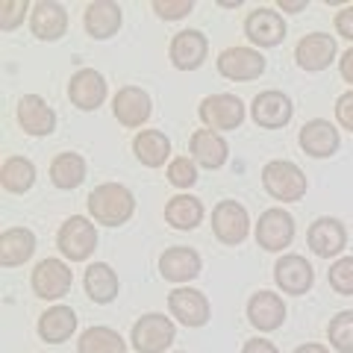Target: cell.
<instances>
[{
    "mask_svg": "<svg viewBox=\"0 0 353 353\" xmlns=\"http://www.w3.org/2000/svg\"><path fill=\"white\" fill-rule=\"evenodd\" d=\"M201 115L203 127L212 132H227V130H239L245 121V103L236 94H209L201 101Z\"/></svg>",
    "mask_w": 353,
    "mask_h": 353,
    "instance_id": "cell-5",
    "label": "cell"
},
{
    "mask_svg": "<svg viewBox=\"0 0 353 353\" xmlns=\"http://www.w3.org/2000/svg\"><path fill=\"white\" fill-rule=\"evenodd\" d=\"M30 283L36 297H41V301H62L74 285V274L62 259H41L36 271H32Z\"/></svg>",
    "mask_w": 353,
    "mask_h": 353,
    "instance_id": "cell-8",
    "label": "cell"
},
{
    "mask_svg": "<svg viewBox=\"0 0 353 353\" xmlns=\"http://www.w3.org/2000/svg\"><path fill=\"white\" fill-rule=\"evenodd\" d=\"M309 3H306V0H280V3H277V9H283V12H303V9H306Z\"/></svg>",
    "mask_w": 353,
    "mask_h": 353,
    "instance_id": "cell-43",
    "label": "cell"
},
{
    "mask_svg": "<svg viewBox=\"0 0 353 353\" xmlns=\"http://www.w3.org/2000/svg\"><path fill=\"white\" fill-rule=\"evenodd\" d=\"M165 221L174 230H194L203 221V201L194 194H174L168 203H165Z\"/></svg>",
    "mask_w": 353,
    "mask_h": 353,
    "instance_id": "cell-30",
    "label": "cell"
},
{
    "mask_svg": "<svg viewBox=\"0 0 353 353\" xmlns=\"http://www.w3.org/2000/svg\"><path fill=\"white\" fill-rule=\"evenodd\" d=\"M336 32L341 39L353 41V3H347L341 12H336Z\"/></svg>",
    "mask_w": 353,
    "mask_h": 353,
    "instance_id": "cell-40",
    "label": "cell"
},
{
    "mask_svg": "<svg viewBox=\"0 0 353 353\" xmlns=\"http://www.w3.org/2000/svg\"><path fill=\"white\" fill-rule=\"evenodd\" d=\"M80 353H127V341L112 327H88L77 339Z\"/></svg>",
    "mask_w": 353,
    "mask_h": 353,
    "instance_id": "cell-33",
    "label": "cell"
},
{
    "mask_svg": "<svg viewBox=\"0 0 353 353\" xmlns=\"http://www.w3.org/2000/svg\"><path fill=\"white\" fill-rule=\"evenodd\" d=\"M297 145H301V150L306 153V157L327 159V157H333V153L339 150V145H341L339 127L333 124V121H327V118H312V121H306V124L301 127Z\"/></svg>",
    "mask_w": 353,
    "mask_h": 353,
    "instance_id": "cell-15",
    "label": "cell"
},
{
    "mask_svg": "<svg viewBox=\"0 0 353 353\" xmlns=\"http://www.w3.org/2000/svg\"><path fill=\"white\" fill-rule=\"evenodd\" d=\"M32 183H36V165L27 157H9L0 165V185H3V192L24 194L32 189Z\"/></svg>",
    "mask_w": 353,
    "mask_h": 353,
    "instance_id": "cell-32",
    "label": "cell"
},
{
    "mask_svg": "<svg viewBox=\"0 0 353 353\" xmlns=\"http://www.w3.org/2000/svg\"><path fill=\"white\" fill-rule=\"evenodd\" d=\"M218 74L233 83H250L265 74V57L253 48H227L218 57Z\"/></svg>",
    "mask_w": 353,
    "mask_h": 353,
    "instance_id": "cell-12",
    "label": "cell"
},
{
    "mask_svg": "<svg viewBox=\"0 0 353 353\" xmlns=\"http://www.w3.org/2000/svg\"><path fill=\"white\" fill-rule=\"evenodd\" d=\"M241 353H280V350L268 339H248L245 347H241Z\"/></svg>",
    "mask_w": 353,
    "mask_h": 353,
    "instance_id": "cell-41",
    "label": "cell"
},
{
    "mask_svg": "<svg viewBox=\"0 0 353 353\" xmlns=\"http://www.w3.org/2000/svg\"><path fill=\"white\" fill-rule=\"evenodd\" d=\"M30 32L39 41H59L68 32V12L62 3L53 0H39L30 9Z\"/></svg>",
    "mask_w": 353,
    "mask_h": 353,
    "instance_id": "cell-21",
    "label": "cell"
},
{
    "mask_svg": "<svg viewBox=\"0 0 353 353\" xmlns=\"http://www.w3.org/2000/svg\"><path fill=\"white\" fill-rule=\"evenodd\" d=\"M292 112L294 106L289 101V94L285 92H277V88H268V92H262L253 97L250 103V118L253 124L262 127V130H280L292 121Z\"/></svg>",
    "mask_w": 353,
    "mask_h": 353,
    "instance_id": "cell-14",
    "label": "cell"
},
{
    "mask_svg": "<svg viewBox=\"0 0 353 353\" xmlns=\"http://www.w3.org/2000/svg\"><path fill=\"white\" fill-rule=\"evenodd\" d=\"M150 6L162 21H180L194 9V0H153Z\"/></svg>",
    "mask_w": 353,
    "mask_h": 353,
    "instance_id": "cell-38",
    "label": "cell"
},
{
    "mask_svg": "<svg viewBox=\"0 0 353 353\" xmlns=\"http://www.w3.org/2000/svg\"><path fill=\"white\" fill-rule=\"evenodd\" d=\"M83 289H85V294L92 297L94 303L106 306V303H112L115 297H118L121 280H118V274H115L112 265H106V262H92V265L85 268V274H83Z\"/></svg>",
    "mask_w": 353,
    "mask_h": 353,
    "instance_id": "cell-27",
    "label": "cell"
},
{
    "mask_svg": "<svg viewBox=\"0 0 353 353\" xmlns=\"http://www.w3.org/2000/svg\"><path fill=\"white\" fill-rule=\"evenodd\" d=\"M262 185L274 201H283V203L303 201L309 192L306 174L301 171V165H294L292 159H271L262 168Z\"/></svg>",
    "mask_w": 353,
    "mask_h": 353,
    "instance_id": "cell-2",
    "label": "cell"
},
{
    "mask_svg": "<svg viewBox=\"0 0 353 353\" xmlns=\"http://www.w3.org/2000/svg\"><path fill=\"white\" fill-rule=\"evenodd\" d=\"M132 153L145 168H162L171 153V139L162 130H141L132 139Z\"/></svg>",
    "mask_w": 353,
    "mask_h": 353,
    "instance_id": "cell-29",
    "label": "cell"
},
{
    "mask_svg": "<svg viewBox=\"0 0 353 353\" xmlns=\"http://www.w3.org/2000/svg\"><path fill=\"white\" fill-rule=\"evenodd\" d=\"M57 248L68 262H85L97 250V227L85 215H71L59 227Z\"/></svg>",
    "mask_w": 353,
    "mask_h": 353,
    "instance_id": "cell-4",
    "label": "cell"
},
{
    "mask_svg": "<svg viewBox=\"0 0 353 353\" xmlns=\"http://www.w3.org/2000/svg\"><path fill=\"white\" fill-rule=\"evenodd\" d=\"M168 183L174 189H192L197 183V162L192 157H176L168 165Z\"/></svg>",
    "mask_w": 353,
    "mask_h": 353,
    "instance_id": "cell-36",
    "label": "cell"
},
{
    "mask_svg": "<svg viewBox=\"0 0 353 353\" xmlns=\"http://www.w3.org/2000/svg\"><path fill=\"white\" fill-rule=\"evenodd\" d=\"M189 150H192V159L201 165V168H209V171L221 168V165L230 159L227 139L221 136V132H212V130H197V132H192Z\"/></svg>",
    "mask_w": 353,
    "mask_h": 353,
    "instance_id": "cell-25",
    "label": "cell"
},
{
    "mask_svg": "<svg viewBox=\"0 0 353 353\" xmlns=\"http://www.w3.org/2000/svg\"><path fill=\"white\" fill-rule=\"evenodd\" d=\"M330 280V289L336 294H345V297H353V256H341L333 262V268L327 274Z\"/></svg>",
    "mask_w": 353,
    "mask_h": 353,
    "instance_id": "cell-35",
    "label": "cell"
},
{
    "mask_svg": "<svg viewBox=\"0 0 353 353\" xmlns=\"http://www.w3.org/2000/svg\"><path fill=\"white\" fill-rule=\"evenodd\" d=\"M206 53H209V41L201 30H180L168 48L171 65L176 71H197L206 62Z\"/></svg>",
    "mask_w": 353,
    "mask_h": 353,
    "instance_id": "cell-20",
    "label": "cell"
},
{
    "mask_svg": "<svg viewBox=\"0 0 353 353\" xmlns=\"http://www.w3.org/2000/svg\"><path fill=\"white\" fill-rule=\"evenodd\" d=\"M248 321L256 327L259 333H274V330H280L285 321V301L277 292H268V289L250 294Z\"/></svg>",
    "mask_w": 353,
    "mask_h": 353,
    "instance_id": "cell-23",
    "label": "cell"
},
{
    "mask_svg": "<svg viewBox=\"0 0 353 353\" xmlns=\"http://www.w3.org/2000/svg\"><path fill=\"white\" fill-rule=\"evenodd\" d=\"M336 53H339V48H336V39L330 36V32H309V36H303L297 41L294 59L303 71L318 74V71H327L330 65H333Z\"/></svg>",
    "mask_w": 353,
    "mask_h": 353,
    "instance_id": "cell-16",
    "label": "cell"
},
{
    "mask_svg": "<svg viewBox=\"0 0 353 353\" xmlns=\"http://www.w3.org/2000/svg\"><path fill=\"white\" fill-rule=\"evenodd\" d=\"M250 233V215L239 201H221L212 209V236L221 245L236 248Z\"/></svg>",
    "mask_w": 353,
    "mask_h": 353,
    "instance_id": "cell-6",
    "label": "cell"
},
{
    "mask_svg": "<svg viewBox=\"0 0 353 353\" xmlns=\"http://www.w3.org/2000/svg\"><path fill=\"white\" fill-rule=\"evenodd\" d=\"M201 271H203V259L194 248L174 245L159 256V274L168 283H189L201 277Z\"/></svg>",
    "mask_w": 353,
    "mask_h": 353,
    "instance_id": "cell-22",
    "label": "cell"
},
{
    "mask_svg": "<svg viewBox=\"0 0 353 353\" xmlns=\"http://www.w3.org/2000/svg\"><path fill=\"white\" fill-rule=\"evenodd\" d=\"M27 9H32L27 0H3L0 3V27H3V32H12L24 24Z\"/></svg>",
    "mask_w": 353,
    "mask_h": 353,
    "instance_id": "cell-37",
    "label": "cell"
},
{
    "mask_svg": "<svg viewBox=\"0 0 353 353\" xmlns=\"http://www.w3.org/2000/svg\"><path fill=\"white\" fill-rule=\"evenodd\" d=\"M306 245H309V250H312L315 256L333 259L347 245V230H345V224H341L339 218L321 215V218H315L312 224H309V230H306Z\"/></svg>",
    "mask_w": 353,
    "mask_h": 353,
    "instance_id": "cell-10",
    "label": "cell"
},
{
    "mask_svg": "<svg viewBox=\"0 0 353 353\" xmlns=\"http://www.w3.org/2000/svg\"><path fill=\"white\" fill-rule=\"evenodd\" d=\"M294 353H330V347H324V345H318V341H309V345H301Z\"/></svg>",
    "mask_w": 353,
    "mask_h": 353,
    "instance_id": "cell-44",
    "label": "cell"
},
{
    "mask_svg": "<svg viewBox=\"0 0 353 353\" xmlns=\"http://www.w3.org/2000/svg\"><path fill=\"white\" fill-rule=\"evenodd\" d=\"M336 121L341 130H350L353 132V88L345 94H339L336 101Z\"/></svg>",
    "mask_w": 353,
    "mask_h": 353,
    "instance_id": "cell-39",
    "label": "cell"
},
{
    "mask_svg": "<svg viewBox=\"0 0 353 353\" xmlns=\"http://www.w3.org/2000/svg\"><path fill=\"white\" fill-rule=\"evenodd\" d=\"M339 74H341V80L353 85V48H347L345 53H341V59H339Z\"/></svg>",
    "mask_w": 353,
    "mask_h": 353,
    "instance_id": "cell-42",
    "label": "cell"
},
{
    "mask_svg": "<svg viewBox=\"0 0 353 353\" xmlns=\"http://www.w3.org/2000/svg\"><path fill=\"white\" fill-rule=\"evenodd\" d=\"M18 124L32 139H44L57 130V112L41 94H24L18 101Z\"/></svg>",
    "mask_w": 353,
    "mask_h": 353,
    "instance_id": "cell-19",
    "label": "cell"
},
{
    "mask_svg": "<svg viewBox=\"0 0 353 353\" xmlns=\"http://www.w3.org/2000/svg\"><path fill=\"white\" fill-rule=\"evenodd\" d=\"M153 112V103H150V94L139 85H124L118 88V94L112 97V115L121 127L127 130H139L148 124V118Z\"/></svg>",
    "mask_w": 353,
    "mask_h": 353,
    "instance_id": "cell-11",
    "label": "cell"
},
{
    "mask_svg": "<svg viewBox=\"0 0 353 353\" xmlns=\"http://www.w3.org/2000/svg\"><path fill=\"white\" fill-rule=\"evenodd\" d=\"M274 283H277L280 292L301 297L312 289L315 268L309 265L306 256H301V253H285V256H280L277 265H274Z\"/></svg>",
    "mask_w": 353,
    "mask_h": 353,
    "instance_id": "cell-9",
    "label": "cell"
},
{
    "mask_svg": "<svg viewBox=\"0 0 353 353\" xmlns=\"http://www.w3.org/2000/svg\"><path fill=\"white\" fill-rule=\"evenodd\" d=\"M174 336H176V327H174V321L168 315L148 312L132 324L130 345L136 353H165L174 345Z\"/></svg>",
    "mask_w": 353,
    "mask_h": 353,
    "instance_id": "cell-3",
    "label": "cell"
},
{
    "mask_svg": "<svg viewBox=\"0 0 353 353\" xmlns=\"http://www.w3.org/2000/svg\"><path fill=\"white\" fill-rule=\"evenodd\" d=\"M294 241V218L280 206L265 209L256 221V245L268 253H280Z\"/></svg>",
    "mask_w": 353,
    "mask_h": 353,
    "instance_id": "cell-7",
    "label": "cell"
},
{
    "mask_svg": "<svg viewBox=\"0 0 353 353\" xmlns=\"http://www.w3.org/2000/svg\"><path fill=\"white\" fill-rule=\"evenodd\" d=\"M176 353H183V350H176Z\"/></svg>",
    "mask_w": 353,
    "mask_h": 353,
    "instance_id": "cell-45",
    "label": "cell"
},
{
    "mask_svg": "<svg viewBox=\"0 0 353 353\" xmlns=\"http://www.w3.org/2000/svg\"><path fill=\"white\" fill-rule=\"evenodd\" d=\"M36 253V233L27 227H9L0 236V265L3 268H18Z\"/></svg>",
    "mask_w": 353,
    "mask_h": 353,
    "instance_id": "cell-28",
    "label": "cell"
},
{
    "mask_svg": "<svg viewBox=\"0 0 353 353\" xmlns=\"http://www.w3.org/2000/svg\"><path fill=\"white\" fill-rule=\"evenodd\" d=\"M85 203H88L92 221H97V224H103V227L127 224L132 212H136V197L121 183H101L97 189H92Z\"/></svg>",
    "mask_w": 353,
    "mask_h": 353,
    "instance_id": "cell-1",
    "label": "cell"
},
{
    "mask_svg": "<svg viewBox=\"0 0 353 353\" xmlns=\"http://www.w3.org/2000/svg\"><path fill=\"white\" fill-rule=\"evenodd\" d=\"M106 94H109V85L103 80V74L94 71V68H80L68 83L71 103L77 109H83V112H94V109H101L103 101H106Z\"/></svg>",
    "mask_w": 353,
    "mask_h": 353,
    "instance_id": "cell-18",
    "label": "cell"
},
{
    "mask_svg": "<svg viewBox=\"0 0 353 353\" xmlns=\"http://www.w3.org/2000/svg\"><path fill=\"white\" fill-rule=\"evenodd\" d=\"M121 24H124V12H121V6L112 3V0H92L83 12V27L97 41L112 39L121 30Z\"/></svg>",
    "mask_w": 353,
    "mask_h": 353,
    "instance_id": "cell-24",
    "label": "cell"
},
{
    "mask_svg": "<svg viewBox=\"0 0 353 353\" xmlns=\"http://www.w3.org/2000/svg\"><path fill=\"white\" fill-rule=\"evenodd\" d=\"M245 36L256 48H277L285 39V18L271 6H256L245 18Z\"/></svg>",
    "mask_w": 353,
    "mask_h": 353,
    "instance_id": "cell-13",
    "label": "cell"
},
{
    "mask_svg": "<svg viewBox=\"0 0 353 353\" xmlns=\"http://www.w3.org/2000/svg\"><path fill=\"white\" fill-rule=\"evenodd\" d=\"M168 309L183 327H206L209 315H212V306H209L206 294L197 289H189V285H180V289H174L168 294Z\"/></svg>",
    "mask_w": 353,
    "mask_h": 353,
    "instance_id": "cell-17",
    "label": "cell"
},
{
    "mask_svg": "<svg viewBox=\"0 0 353 353\" xmlns=\"http://www.w3.org/2000/svg\"><path fill=\"white\" fill-rule=\"evenodd\" d=\"M36 330H39L41 341H48V345H65V341L74 336V330H77V312L71 306L57 303V306L44 309V312L39 315V327Z\"/></svg>",
    "mask_w": 353,
    "mask_h": 353,
    "instance_id": "cell-26",
    "label": "cell"
},
{
    "mask_svg": "<svg viewBox=\"0 0 353 353\" xmlns=\"http://www.w3.org/2000/svg\"><path fill=\"white\" fill-rule=\"evenodd\" d=\"M83 180H85V159L80 153L65 150L50 162V183L57 185V189L71 192L77 185H83Z\"/></svg>",
    "mask_w": 353,
    "mask_h": 353,
    "instance_id": "cell-31",
    "label": "cell"
},
{
    "mask_svg": "<svg viewBox=\"0 0 353 353\" xmlns=\"http://www.w3.org/2000/svg\"><path fill=\"white\" fill-rule=\"evenodd\" d=\"M330 345L339 353H353V309H345V312L333 315V321L327 327Z\"/></svg>",
    "mask_w": 353,
    "mask_h": 353,
    "instance_id": "cell-34",
    "label": "cell"
}]
</instances>
